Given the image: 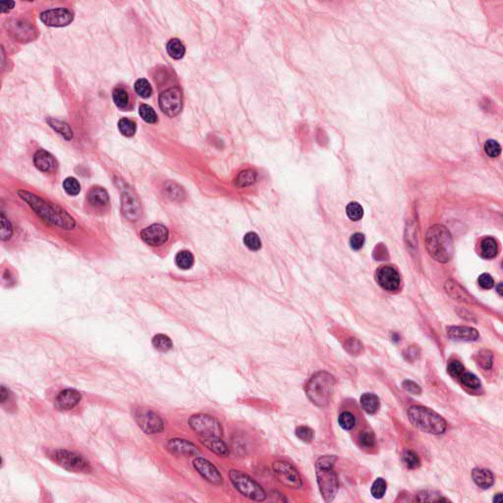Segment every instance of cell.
Instances as JSON below:
<instances>
[{
    "mask_svg": "<svg viewBox=\"0 0 503 503\" xmlns=\"http://www.w3.org/2000/svg\"><path fill=\"white\" fill-rule=\"evenodd\" d=\"M18 195L36 212V214L49 224H55L64 229H72L75 226L74 219L66 211L55 204L49 203L42 198L27 191H19Z\"/></svg>",
    "mask_w": 503,
    "mask_h": 503,
    "instance_id": "1",
    "label": "cell"
},
{
    "mask_svg": "<svg viewBox=\"0 0 503 503\" xmlns=\"http://www.w3.org/2000/svg\"><path fill=\"white\" fill-rule=\"evenodd\" d=\"M425 242L430 256L436 261L446 264L452 259L454 252L453 240L446 226L441 224L432 226L427 232Z\"/></svg>",
    "mask_w": 503,
    "mask_h": 503,
    "instance_id": "2",
    "label": "cell"
},
{
    "mask_svg": "<svg viewBox=\"0 0 503 503\" xmlns=\"http://www.w3.org/2000/svg\"><path fill=\"white\" fill-rule=\"evenodd\" d=\"M335 385L334 376L327 372H319L311 378L306 386L307 396L318 407H327L333 399Z\"/></svg>",
    "mask_w": 503,
    "mask_h": 503,
    "instance_id": "3",
    "label": "cell"
},
{
    "mask_svg": "<svg viewBox=\"0 0 503 503\" xmlns=\"http://www.w3.org/2000/svg\"><path fill=\"white\" fill-rule=\"evenodd\" d=\"M408 417L412 425L430 435H442L446 432L447 424L437 412L423 406H412L408 410Z\"/></svg>",
    "mask_w": 503,
    "mask_h": 503,
    "instance_id": "4",
    "label": "cell"
},
{
    "mask_svg": "<svg viewBox=\"0 0 503 503\" xmlns=\"http://www.w3.org/2000/svg\"><path fill=\"white\" fill-rule=\"evenodd\" d=\"M335 460V456H324L316 463V474L319 488L327 503L333 502L338 493V478L334 471Z\"/></svg>",
    "mask_w": 503,
    "mask_h": 503,
    "instance_id": "5",
    "label": "cell"
},
{
    "mask_svg": "<svg viewBox=\"0 0 503 503\" xmlns=\"http://www.w3.org/2000/svg\"><path fill=\"white\" fill-rule=\"evenodd\" d=\"M230 480L233 484V486L236 488L237 491H239L243 496L246 498L256 501V502H263L266 499V493L263 490V488L255 482L251 477L248 475L232 470L229 474Z\"/></svg>",
    "mask_w": 503,
    "mask_h": 503,
    "instance_id": "6",
    "label": "cell"
},
{
    "mask_svg": "<svg viewBox=\"0 0 503 503\" xmlns=\"http://www.w3.org/2000/svg\"><path fill=\"white\" fill-rule=\"evenodd\" d=\"M189 425L201 438H222L223 436L221 423L209 415H194L189 419Z\"/></svg>",
    "mask_w": 503,
    "mask_h": 503,
    "instance_id": "7",
    "label": "cell"
},
{
    "mask_svg": "<svg viewBox=\"0 0 503 503\" xmlns=\"http://www.w3.org/2000/svg\"><path fill=\"white\" fill-rule=\"evenodd\" d=\"M52 458L63 469L74 473H89L91 471L90 464L81 455L59 449L53 452Z\"/></svg>",
    "mask_w": 503,
    "mask_h": 503,
    "instance_id": "8",
    "label": "cell"
},
{
    "mask_svg": "<svg viewBox=\"0 0 503 503\" xmlns=\"http://www.w3.org/2000/svg\"><path fill=\"white\" fill-rule=\"evenodd\" d=\"M134 419L140 429L148 435L160 434L165 429V423L162 418L151 410L136 409Z\"/></svg>",
    "mask_w": 503,
    "mask_h": 503,
    "instance_id": "9",
    "label": "cell"
},
{
    "mask_svg": "<svg viewBox=\"0 0 503 503\" xmlns=\"http://www.w3.org/2000/svg\"><path fill=\"white\" fill-rule=\"evenodd\" d=\"M183 107V94L179 87H172L160 96V108L169 117L178 115Z\"/></svg>",
    "mask_w": 503,
    "mask_h": 503,
    "instance_id": "10",
    "label": "cell"
},
{
    "mask_svg": "<svg viewBox=\"0 0 503 503\" xmlns=\"http://www.w3.org/2000/svg\"><path fill=\"white\" fill-rule=\"evenodd\" d=\"M274 471L280 483L290 489H300L302 480L298 471L288 462L278 461L274 463Z\"/></svg>",
    "mask_w": 503,
    "mask_h": 503,
    "instance_id": "11",
    "label": "cell"
},
{
    "mask_svg": "<svg viewBox=\"0 0 503 503\" xmlns=\"http://www.w3.org/2000/svg\"><path fill=\"white\" fill-rule=\"evenodd\" d=\"M6 30L8 33L17 41L22 43L31 42L36 39V30L30 23L19 20L11 19L5 23Z\"/></svg>",
    "mask_w": 503,
    "mask_h": 503,
    "instance_id": "12",
    "label": "cell"
},
{
    "mask_svg": "<svg viewBox=\"0 0 503 503\" xmlns=\"http://www.w3.org/2000/svg\"><path fill=\"white\" fill-rule=\"evenodd\" d=\"M42 22L50 27H65L71 24L74 14L67 8H56L45 11L40 16Z\"/></svg>",
    "mask_w": 503,
    "mask_h": 503,
    "instance_id": "13",
    "label": "cell"
},
{
    "mask_svg": "<svg viewBox=\"0 0 503 503\" xmlns=\"http://www.w3.org/2000/svg\"><path fill=\"white\" fill-rule=\"evenodd\" d=\"M168 229L162 224H152L146 227L141 232L142 240L153 247H158L165 244L168 240Z\"/></svg>",
    "mask_w": 503,
    "mask_h": 503,
    "instance_id": "14",
    "label": "cell"
},
{
    "mask_svg": "<svg viewBox=\"0 0 503 503\" xmlns=\"http://www.w3.org/2000/svg\"><path fill=\"white\" fill-rule=\"evenodd\" d=\"M376 279L382 288L390 292L396 291L400 286L399 274L392 267H381L377 271Z\"/></svg>",
    "mask_w": 503,
    "mask_h": 503,
    "instance_id": "15",
    "label": "cell"
},
{
    "mask_svg": "<svg viewBox=\"0 0 503 503\" xmlns=\"http://www.w3.org/2000/svg\"><path fill=\"white\" fill-rule=\"evenodd\" d=\"M193 465L199 474L208 482L214 485H221L223 483V477L220 471L207 459L196 458L193 461Z\"/></svg>",
    "mask_w": 503,
    "mask_h": 503,
    "instance_id": "16",
    "label": "cell"
},
{
    "mask_svg": "<svg viewBox=\"0 0 503 503\" xmlns=\"http://www.w3.org/2000/svg\"><path fill=\"white\" fill-rule=\"evenodd\" d=\"M122 213L131 222H136L141 216V204L138 198L130 192H125L122 195Z\"/></svg>",
    "mask_w": 503,
    "mask_h": 503,
    "instance_id": "17",
    "label": "cell"
},
{
    "mask_svg": "<svg viewBox=\"0 0 503 503\" xmlns=\"http://www.w3.org/2000/svg\"><path fill=\"white\" fill-rule=\"evenodd\" d=\"M80 400H81L80 392L75 390H65L58 394V396L56 397L55 405L60 411H68L77 406Z\"/></svg>",
    "mask_w": 503,
    "mask_h": 503,
    "instance_id": "18",
    "label": "cell"
},
{
    "mask_svg": "<svg viewBox=\"0 0 503 503\" xmlns=\"http://www.w3.org/2000/svg\"><path fill=\"white\" fill-rule=\"evenodd\" d=\"M168 449L171 453L176 454V455L193 456V455L199 454V450L193 444H191L185 440H179V439H174V440L169 441V443L168 444Z\"/></svg>",
    "mask_w": 503,
    "mask_h": 503,
    "instance_id": "19",
    "label": "cell"
},
{
    "mask_svg": "<svg viewBox=\"0 0 503 503\" xmlns=\"http://www.w3.org/2000/svg\"><path fill=\"white\" fill-rule=\"evenodd\" d=\"M447 335L457 341H475L480 336L478 331L469 327H450L447 329Z\"/></svg>",
    "mask_w": 503,
    "mask_h": 503,
    "instance_id": "20",
    "label": "cell"
},
{
    "mask_svg": "<svg viewBox=\"0 0 503 503\" xmlns=\"http://www.w3.org/2000/svg\"><path fill=\"white\" fill-rule=\"evenodd\" d=\"M34 163L38 169L44 172H50L56 168V160L48 152L40 150L34 157Z\"/></svg>",
    "mask_w": 503,
    "mask_h": 503,
    "instance_id": "21",
    "label": "cell"
},
{
    "mask_svg": "<svg viewBox=\"0 0 503 503\" xmlns=\"http://www.w3.org/2000/svg\"><path fill=\"white\" fill-rule=\"evenodd\" d=\"M472 478H473V481L475 482V484L484 490L490 489L495 483L494 475L492 474L491 471L486 470V469L473 470Z\"/></svg>",
    "mask_w": 503,
    "mask_h": 503,
    "instance_id": "22",
    "label": "cell"
},
{
    "mask_svg": "<svg viewBox=\"0 0 503 503\" xmlns=\"http://www.w3.org/2000/svg\"><path fill=\"white\" fill-rule=\"evenodd\" d=\"M88 199L91 205L95 207H105L110 203V197L108 192L101 187H94L89 192Z\"/></svg>",
    "mask_w": 503,
    "mask_h": 503,
    "instance_id": "23",
    "label": "cell"
},
{
    "mask_svg": "<svg viewBox=\"0 0 503 503\" xmlns=\"http://www.w3.org/2000/svg\"><path fill=\"white\" fill-rule=\"evenodd\" d=\"M201 443L220 456H227L229 450L221 438H201Z\"/></svg>",
    "mask_w": 503,
    "mask_h": 503,
    "instance_id": "24",
    "label": "cell"
},
{
    "mask_svg": "<svg viewBox=\"0 0 503 503\" xmlns=\"http://www.w3.org/2000/svg\"><path fill=\"white\" fill-rule=\"evenodd\" d=\"M361 406L368 414H375L379 411L381 403L380 398L373 393H365L361 396Z\"/></svg>",
    "mask_w": 503,
    "mask_h": 503,
    "instance_id": "25",
    "label": "cell"
},
{
    "mask_svg": "<svg viewBox=\"0 0 503 503\" xmlns=\"http://www.w3.org/2000/svg\"><path fill=\"white\" fill-rule=\"evenodd\" d=\"M446 289L448 294L452 296L453 298L465 302H472L473 298L470 297V295L455 281H447L446 284Z\"/></svg>",
    "mask_w": 503,
    "mask_h": 503,
    "instance_id": "26",
    "label": "cell"
},
{
    "mask_svg": "<svg viewBox=\"0 0 503 503\" xmlns=\"http://www.w3.org/2000/svg\"><path fill=\"white\" fill-rule=\"evenodd\" d=\"M499 252V246L497 241L492 238L488 237L485 238L481 243V255L485 259H494Z\"/></svg>",
    "mask_w": 503,
    "mask_h": 503,
    "instance_id": "27",
    "label": "cell"
},
{
    "mask_svg": "<svg viewBox=\"0 0 503 503\" xmlns=\"http://www.w3.org/2000/svg\"><path fill=\"white\" fill-rule=\"evenodd\" d=\"M258 174L255 170L252 169H246L241 171L236 179H235V185L239 188H244L253 185L257 181Z\"/></svg>",
    "mask_w": 503,
    "mask_h": 503,
    "instance_id": "28",
    "label": "cell"
},
{
    "mask_svg": "<svg viewBox=\"0 0 503 503\" xmlns=\"http://www.w3.org/2000/svg\"><path fill=\"white\" fill-rule=\"evenodd\" d=\"M47 122L50 124V126L55 129L57 133H59L62 137H64L66 140H71L73 138V131L72 129L70 128V126L65 123V122H62L60 120H57L55 118H49L47 120Z\"/></svg>",
    "mask_w": 503,
    "mask_h": 503,
    "instance_id": "29",
    "label": "cell"
},
{
    "mask_svg": "<svg viewBox=\"0 0 503 503\" xmlns=\"http://www.w3.org/2000/svg\"><path fill=\"white\" fill-rule=\"evenodd\" d=\"M167 50H168V55L170 56V57H172L173 59H177V60L181 59L183 56H185V53H186V49H185L183 43L178 39L170 40L167 46Z\"/></svg>",
    "mask_w": 503,
    "mask_h": 503,
    "instance_id": "30",
    "label": "cell"
},
{
    "mask_svg": "<svg viewBox=\"0 0 503 503\" xmlns=\"http://www.w3.org/2000/svg\"><path fill=\"white\" fill-rule=\"evenodd\" d=\"M175 262L178 268L182 270H189L194 265V256L189 251H180L175 257Z\"/></svg>",
    "mask_w": 503,
    "mask_h": 503,
    "instance_id": "31",
    "label": "cell"
},
{
    "mask_svg": "<svg viewBox=\"0 0 503 503\" xmlns=\"http://www.w3.org/2000/svg\"><path fill=\"white\" fill-rule=\"evenodd\" d=\"M112 97H113V102L118 109L124 110L127 108V106L129 104V96H128V93L125 89H123L121 87L116 88L113 92Z\"/></svg>",
    "mask_w": 503,
    "mask_h": 503,
    "instance_id": "32",
    "label": "cell"
},
{
    "mask_svg": "<svg viewBox=\"0 0 503 503\" xmlns=\"http://www.w3.org/2000/svg\"><path fill=\"white\" fill-rule=\"evenodd\" d=\"M153 345L160 352H168L173 347L171 339L165 335H158L155 336L153 339Z\"/></svg>",
    "mask_w": 503,
    "mask_h": 503,
    "instance_id": "33",
    "label": "cell"
},
{
    "mask_svg": "<svg viewBox=\"0 0 503 503\" xmlns=\"http://www.w3.org/2000/svg\"><path fill=\"white\" fill-rule=\"evenodd\" d=\"M118 128L120 133L125 137H132L136 133V123L128 118H122L118 122Z\"/></svg>",
    "mask_w": 503,
    "mask_h": 503,
    "instance_id": "34",
    "label": "cell"
},
{
    "mask_svg": "<svg viewBox=\"0 0 503 503\" xmlns=\"http://www.w3.org/2000/svg\"><path fill=\"white\" fill-rule=\"evenodd\" d=\"M346 214L348 218L353 222H358L362 220L364 216V209L357 202H351L346 208Z\"/></svg>",
    "mask_w": 503,
    "mask_h": 503,
    "instance_id": "35",
    "label": "cell"
},
{
    "mask_svg": "<svg viewBox=\"0 0 503 503\" xmlns=\"http://www.w3.org/2000/svg\"><path fill=\"white\" fill-rule=\"evenodd\" d=\"M135 91L141 98L144 99L150 98L153 94L151 84L148 82V80L144 78L137 80V82L135 83Z\"/></svg>",
    "mask_w": 503,
    "mask_h": 503,
    "instance_id": "36",
    "label": "cell"
},
{
    "mask_svg": "<svg viewBox=\"0 0 503 503\" xmlns=\"http://www.w3.org/2000/svg\"><path fill=\"white\" fill-rule=\"evenodd\" d=\"M338 423L343 430L350 431L356 426V418L350 412H343L338 417Z\"/></svg>",
    "mask_w": 503,
    "mask_h": 503,
    "instance_id": "37",
    "label": "cell"
},
{
    "mask_svg": "<svg viewBox=\"0 0 503 503\" xmlns=\"http://www.w3.org/2000/svg\"><path fill=\"white\" fill-rule=\"evenodd\" d=\"M402 460L408 469H417L421 465V461L418 454L412 450L405 451L403 453Z\"/></svg>",
    "mask_w": 503,
    "mask_h": 503,
    "instance_id": "38",
    "label": "cell"
},
{
    "mask_svg": "<svg viewBox=\"0 0 503 503\" xmlns=\"http://www.w3.org/2000/svg\"><path fill=\"white\" fill-rule=\"evenodd\" d=\"M460 382L463 386H465L468 389L471 390H477L481 387V381L478 379L477 376L471 373H463L460 376Z\"/></svg>",
    "mask_w": 503,
    "mask_h": 503,
    "instance_id": "39",
    "label": "cell"
},
{
    "mask_svg": "<svg viewBox=\"0 0 503 503\" xmlns=\"http://www.w3.org/2000/svg\"><path fill=\"white\" fill-rule=\"evenodd\" d=\"M63 189L69 196H76L81 191V185L74 177H68L63 182Z\"/></svg>",
    "mask_w": 503,
    "mask_h": 503,
    "instance_id": "40",
    "label": "cell"
},
{
    "mask_svg": "<svg viewBox=\"0 0 503 503\" xmlns=\"http://www.w3.org/2000/svg\"><path fill=\"white\" fill-rule=\"evenodd\" d=\"M244 244L252 251H258L262 247V242L259 235L255 232H248L244 236Z\"/></svg>",
    "mask_w": 503,
    "mask_h": 503,
    "instance_id": "41",
    "label": "cell"
},
{
    "mask_svg": "<svg viewBox=\"0 0 503 503\" xmlns=\"http://www.w3.org/2000/svg\"><path fill=\"white\" fill-rule=\"evenodd\" d=\"M359 445L364 449H371L376 446L375 435L371 431H364L359 436Z\"/></svg>",
    "mask_w": 503,
    "mask_h": 503,
    "instance_id": "42",
    "label": "cell"
},
{
    "mask_svg": "<svg viewBox=\"0 0 503 503\" xmlns=\"http://www.w3.org/2000/svg\"><path fill=\"white\" fill-rule=\"evenodd\" d=\"M140 116L149 124H155L158 121V115L154 109L148 105H142L139 109Z\"/></svg>",
    "mask_w": 503,
    "mask_h": 503,
    "instance_id": "43",
    "label": "cell"
},
{
    "mask_svg": "<svg viewBox=\"0 0 503 503\" xmlns=\"http://www.w3.org/2000/svg\"><path fill=\"white\" fill-rule=\"evenodd\" d=\"M386 492L387 482L382 478H378L372 486V496L377 500H381L386 495Z\"/></svg>",
    "mask_w": 503,
    "mask_h": 503,
    "instance_id": "44",
    "label": "cell"
},
{
    "mask_svg": "<svg viewBox=\"0 0 503 503\" xmlns=\"http://www.w3.org/2000/svg\"><path fill=\"white\" fill-rule=\"evenodd\" d=\"M485 152L490 158H498L502 153V147L496 140H488L485 144Z\"/></svg>",
    "mask_w": 503,
    "mask_h": 503,
    "instance_id": "45",
    "label": "cell"
},
{
    "mask_svg": "<svg viewBox=\"0 0 503 503\" xmlns=\"http://www.w3.org/2000/svg\"><path fill=\"white\" fill-rule=\"evenodd\" d=\"M296 436L304 443H311L314 439V432L309 427H299L296 430Z\"/></svg>",
    "mask_w": 503,
    "mask_h": 503,
    "instance_id": "46",
    "label": "cell"
},
{
    "mask_svg": "<svg viewBox=\"0 0 503 503\" xmlns=\"http://www.w3.org/2000/svg\"><path fill=\"white\" fill-rule=\"evenodd\" d=\"M12 234H13L12 225L3 215H1V239H2V241H6V240L10 239Z\"/></svg>",
    "mask_w": 503,
    "mask_h": 503,
    "instance_id": "47",
    "label": "cell"
},
{
    "mask_svg": "<svg viewBox=\"0 0 503 503\" xmlns=\"http://www.w3.org/2000/svg\"><path fill=\"white\" fill-rule=\"evenodd\" d=\"M464 370H465L464 366L459 361H451L448 364V374L452 378H460V376L464 373Z\"/></svg>",
    "mask_w": 503,
    "mask_h": 503,
    "instance_id": "48",
    "label": "cell"
},
{
    "mask_svg": "<svg viewBox=\"0 0 503 503\" xmlns=\"http://www.w3.org/2000/svg\"><path fill=\"white\" fill-rule=\"evenodd\" d=\"M479 363L480 365L486 369V370H490L492 368V365H493V355L490 351H482L479 355Z\"/></svg>",
    "mask_w": 503,
    "mask_h": 503,
    "instance_id": "49",
    "label": "cell"
},
{
    "mask_svg": "<svg viewBox=\"0 0 503 503\" xmlns=\"http://www.w3.org/2000/svg\"><path fill=\"white\" fill-rule=\"evenodd\" d=\"M365 243V236L362 233H355L350 238V246L353 250H360Z\"/></svg>",
    "mask_w": 503,
    "mask_h": 503,
    "instance_id": "50",
    "label": "cell"
},
{
    "mask_svg": "<svg viewBox=\"0 0 503 503\" xmlns=\"http://www.w3.org/2000/svg\"><path fill=\"white\" fill-rule=\"evenodd\" d=\"M167 191H168V196L169 198L171 199H181V197L183 196V190L182 188L178 187L177 185H175L174 183H170L169 185L167 186Z\"/></svg>",
    "mask_w": 503,
    "mask_h": 503,
    "instance_id": "51",
    "label": "cell"
},
{
    "mask_svg": "<svg viewBox=\"0 0 503 503\" xmlns=\"http://www.w3.org/2000/svg\"><path fill=\"white\" fill-rule=\"evenodd\" d=\"M478 282H479V285L483 289H487V290L493 288L494 285H495L494 279L489 274H483L482 276H480Z\"/></svg>",
    "mask_w": 503,
    "mask_h": 503,
    "instance_id": "52",
    "label": "cell"
},
{
    "mask_svg": "<svg viewBox=\"0 0 503 503\" xmlns=\"http://www.w3.org/2000/svg\"><path fill=\"white\" fill-rule=\"evenodd\" d=\"M403 389L411 394H420L422 392L421 388L412 381H404L403 382Z\"/></svg>",
    "mask_w": 503,
    "mask_h": 503,
    "instance_id": "53",
    "label": "cell"
},
{
    "mask_svg": "<svg viewBox=\"0 0 503 503\" xmlns=\"http://www.w3.org/2000/svg\"><path fill=\"white\" fill-rule=\"evenodd\" d=\"M14 2L13 1H5V2H1L0 3V6H1V12L2 13H6L8 11H10L13 7H14Z\"/></svg>",
    "mask_w": 503,
    "mask_h": 503,
    "instance_id": "54",
    "label": "cell"
},
{
    "mask_svg": "<svg viewBox=\"0 0 503 503\" xmlns=\"http://www.w3.org/2000/svg\"><path fill=\"white\" fill-rule=\"evenodd\" d=\"M6 396H8V391L4 387H1V402L2 403L5 402Z\"/></svg>",
    "mask_w": 503,
    "mask_h": 503,
    "instance_id": "55",
    "label": "cell"
},
{
    "mask_svg": "<svg viewBox=\"0 0 503 503\" xmlns=\"http://www.w3.org/2000/svg\"><path fill=\"white\" fill-rule=\"evenodd\" d=\"M502 499H503V495H502V494H499V495H497V497H495L494 502H495V503H501V502H502Z\"/></svg>",
    "mask_w": 503,
    "mask_h": 503,
    "instance_id": "56",
    "label": "cell"
},
{
    "mask_svg": "<svg viewBox=\"0 0 503 503\" xmlns=\"http://www.w3.org/2000/svg\"><path fill=\"white\" fill-rule=\"evenodd\" d=\"M502 287H503V284L501 283V284L498 286V290H499L500 295H503V289H502Z\"/></svg>",
    "mask_w": 503,
    "mask_h": 503,
    "instance_id": "57",
    "label": "cell"
}]
</instances>
